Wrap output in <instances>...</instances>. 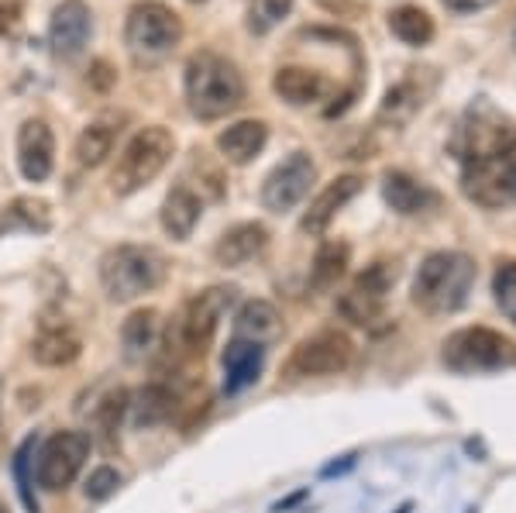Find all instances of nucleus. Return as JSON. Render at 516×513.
I'll use <instances>...</instances> for the list:
<instances>
[{
    "instance_id": "f03ea898",
    "label": "nucleus",
    "mask_w": 516,
    "mask_h": 513,
    "mask_svg": "<svg viewBox=\"0 0 516 513\" xmlns=\"http://www.w3.org/2000/svg\"><path fill=\"white\" fill-rule=\"evenodd\" d=\"M245 100V80L217 52H197L186 62V104L200 121H217L224 114L238 111Z\"/></svg>"
},
{
    "instance_id": "dca6fc26",
    "label": "nucleus",
    "mask_w": 516,
    "mask_h": 513,
    "mask_svg": "<svg viewBox=\"0 0 516 513\" xmlns=\"http://www.w3.org/2000/svg\"><path fill=\"white\" fill-rule=\"evenodd\" d=\"M362 193V176H338L334 183H327L324 190L317 193L314 200H310L307 214H303L300 228L307 231V235H324L327 224L338 217L344 207L351 204V200Z\"/></svg>"
},
{
    "instance_id": "423d86ee",
    "label": "nucleus",
    "mask_w": 516,
    "mask_h": 513,
    "mask_svg": "<svg viewBox=\"0 0 516 513\" xmlns=\"http://www.w3.org/2000/svg\"><path fill=\"white\" fill-rule=\"evenodd\" d=\"M441 359L455 372H499L516 365V341L492 328H461L444 341Z\"/></svg>"
},
{
    "instance_id": "f704fd0d",
    "label": "nucleus",
    "mask_w": 516,
    "mask_h": 513,
    "mask_svg": "<svg viewBox=\"0 0 516 513\" xmlns=\"http://www.w3.org/2000/svg\"><path fill=\"white\" fill-rule=\"evenodd\" d=\"M117 489H121V472L111 469V465H97V469H93L90 476H86L83 493H86V500L104 503V500H111Z\"/></svg>"
},
{
    "instance_id": "39448f33",
    "label": "nucleus",
    "mask_w": 516,
    "mask_h": 513,
    "mask_svg": "<svg viewBox=\"0 0 516 513\" xmlns=\"http://www.w3.org/2000/svg\"><path fill=\"white\" fill-rule=\"evenodd\" d=\"M461 190L486 211L510 207L516 200V152H486L461 159Z\"/></svg>"
},
{
    "instance_id": "b1692460",
    "label": "nucleus",
    "mask_w": 516,
    "mask_h": 513,
    "mask_svg": "<svg viewBox=\"0 0 516 513\" xmlns=\"http://www.w3.org/2000/svg\"><path fill=\"white\" fill-rule=\"evenodd\" d=\"M382 197H386V204L403 217L424 214L427 207L437 204L434 193H430L424 183L413 180V176H406V173H386V180H382Z\"/></svg>"
},
{
    "instance_id": "6e6552de",
    "label": "nucleus",
    "mask_w": 516,
    "mask_h": 513,
    "mask_svg": "<svg viewBox=\"0 0 516 513\" xmlns=\"http://www.w3.org/2000/svg\"><path fill=\"white\" fill-rule=\"evenodd\" d=\"M90 434L83 431H56L35 458V483L45 493H62L76 483V476L83 472L86 458H90Z\"/></svg>"
},
{
    "instance_id": "473e14b6",
    "label": "nucleus",
    "mask_w": 516,
    "mask_h": 513,
    "mask_svg": "<svg viewBox=\"0 0 516 513\" xmlns=\"http://www.w3.org/2000/svg\"><path fill=\"white\" fill-rule=\"evenodd\" d=\"M289 7H293V0H252L248 4V28L255 35H265V31H272L286 18Z\"/></svg>"
},
{
    "instance_id": "37998d69",
    "label": "nucleus",
    "mask_w": 516,
    "mask_h": 513,
    "mask_svg": "<svg viewBox=\"0 0 516 513\" xmlns=\"http://www.w3.org/2000/svg\"><path fill=\"white\" fill-rule=\"evenodd\" d=\"M513 42H516V38H513Z\"/></svg>"
},
{
    "instance_id": "a878e982",
    "label": "nucleus",
    "mask_w": 516,
    "mask_h": 513,
    "mask_svg": "<svg viewBox=\"0 0 516 513\" xmlns=\"http://www.w3.org/2000/svg\"><path fill=\"white\" fill-rule=\"evenodd\" d=\"M52 228V214L45 200H31L18 197L11 207L0 211V235H11V231H49Z\"/></svg>"
},
{
    "instance_id": "1a4fd4ad",
    "label": "nucleus",
    "mask_w": 516,
    "mask_h": 513,
    "mask_svg": "<svg viewBox=\"0 0 516 513\" xmlns=\"http://www.w3.org/2000/svg\"><path fill=\"white\" fill-rule=\"evenodd\" d=\"M234 286H210V290L197 293L186 303L183 317H179V348L193 359H203L207 348L214 345L217 328H221L224 314L234 303Z\"/></svg>"
},
{
    "instance_id": "20e7f679",
    "label": "nucleus",
    "mask_w": 516,
    "mask_h": 513,
    "mask_svg": "<svg viewBox=\"0 0 516 513\" xmlns=\"http://www.w3.org/2000/svg\"><path fill=\"white\" fill-rule=\"evenodd\" d=\"M172 152H176V138L166 128H142L128 145H124L121 159L114 169V193L128 197V193L142 190L169 166Z\"/></svg>"
},
{
    "instance_id": "5701e85b",
    "label": "nucleus",
    "mask_w": 516,
    "mask_h": 513,
    "mask_svg": "<svg viewBox=\"0 0 516 513\" xmlns=\"http://www.w3.org/2000/svg\"><path fill=\"white\" fill-rule=\"evenodd\" d=\"M121 345L128 362H145L159 345V310L145 307L135 310L128 321L121 324Z\"/></svg>"
},
{
    "instance_id": "6ab92c4d",
    "label": "nucleus",
    "mask_w": 516,
    "mask_h": 513,
    "mask_svg": "<svg viewBox=\"0 0 516 513\" xmlns=\"http://www.w3.org/2000/svg\"><path fill=\"white\" fill-rule=\"evenodd\" d=\"M224 393H241L252 383H258L265 365V348L262 341H248V338H234L224 348Z\"/></svg>"
},
{
    "instance_id": "f8f14e48",
    "label": "nucleus",
    "mask_w": 516,
    "mask_h": 513,
    "mask_svg": "<svg viewBox=\"0 0 516 513\" xmlns=\"http://www.w3.org/2000/svg\"><path fill=\"white\" fill-rule=\"evenodd\" d=\"M396 283V269L389 262H372L365 272H358L355 283H351L348 293H341L338 300V314L344 321L358 324V328H369L382 317V307H386V297Z\"/></svg>"
},
{
    "instance_id": "aec40b11",
    "label": "nucleus",
    "mask_w": 516,
    "mask_h": 513,
    "mask_svg": "<svg viewBox=\"0 0 516 513\" xmlns=\"http://www.w3.org/2000/svg\"><path fill=\"white\" fill-rule=\"evenodd\" d=\"M279 97L293 107H310L317 100H324L331 93V83L324 80L320 73H310V69H300V66H283L272 80Z\"/></svg>"
},
{
    "instance_id": "7c9ffc66",
    "label": "nucleus",
    "mask_w": 516,
    "mask_h": 513,
    "mask_svg": "<svg viewBox=\"0 0 516 513\" xmlns=\"http://www.w3.org/2000/svg\"><path fill=\"white\" fill-rule=\"evenodd\" d=\"M35 438H28L25 445L14 452V462H11V469H14V479H18V493H21V503H25V510L28 513H38V500H35V493H31V486H35V472H31V465H35Z\"/></svg>"
},
{
    "instance_id": "412c9836",
    "label": "nucleus",
    "mask_w": 516,
    "mask_h": 513,
    "mask_svg": "<svg viewBox=\"0 0 516 513\" xmlns=\"http://www.w3.org/2000/svg\"><path fill=\"white\" fill-rule=\"evenodd\" d=\"M265 142H269V128H265L262 121H238L217 135V149H221L224 159L234 162V166L252 162L255 155L265 149Z\"/></svg>"
},
{
    "instance_id": "2f4dec72",
    "label": "nucleus",
    "mask_w": 516,
    "mask_h": 513,
    "mask_svg": "<svg viewBox=\"0 0 516 513\" xmlns=\"http://www.w3.org/2000/svg\"><path fill=\"white\" fill-rule=\"evenodd\" d=\"M492 297H496V307L503 310L506 321L516 324V262H499L496 276H492Z\"/></svg>"
},
{
    "instance_id": "9d476101",
    "label": "nucleus",
    "mask_w": 516,
    "mask_h": 513,
    "mask_svg": "<svg viewBox=\"0 0 516 513\" xmlns=\"http://www.w3.org/2000/svg\"><path fill=\"white\" fill-rule=\"evenodd\" d=\"M131 52L138 56H166L172 45L183 38V21L172 7L159 0H142L128 11V25H124Z\"/></svg>"
},
{
    "instance_id": "393cba45",
    "label": "nucleus",
    "mask_w": 516,
    "mask_h": 513,
    "mask_svg": "<svg viewBox=\"0 0 516 513\" xmlns=\"http://www.w3.org/2000/svg\"><path fill=\"white\" fill-rule=\"evenodd\" d=\"M279 328V310L269 300H248L241 303V310L234 314V338L262 341Z\"/></svg>"
},
{
    "instance_id": "c9c22d12",
    "label": "nucleus",
    "mask_w": 516,
    "mask_h": 513,
    "mask_svg": "<svg viewBox=\"0 0 516 513\" xmlns=\"http://www.w3.org/2000/svg\"><path fill=\"white\" fill-rule=\"evenodd\" d=\"M90 83L97 90H107L114 83V73H111V66L107 62H93V73H90Z\"/></svg>"
},
{
    "instance_id": "2eb2a0df",
    "label": "nucleus",
    "mask_w": 516,
    "mask_h": 513,
    "mask_svg": "<svg viewBox=\"0 0 516 513\" xmlns=\"http://www.w3.org/2000/svg\"><path fill=\"white\" fill-rule=\"evenodd\" d=\"M90 7L83 0H62L52 11V25H49V42L56 56H80L83 45L90 42Z\"/></svg>"
},
{
    "instance_id": "ddd939ff",
    "label": "nucleus",
    "mask_w": 516,
    "mask_h": 513,
    "mask_svg": "<svg viewBox=\"0 0 516 513\" xmlns=\"http://www.w3.org/2000/svg\"><path fill=\"white\" fill-rule=\"evenodd\" d=\"M317 180V166L307 152H293L286 162H279L262 183V204L272 214H286L310 193V183Z\"/></svg>"
},
{
    "instance_id": "e433bc0d",
    "label": "nucleus",
    "mask_w": 516,
    "mask_h": 513,
    "mask_svg": "<svg viewBox=\"0 0 516 513\" xmlns=\"http://www.w3.org/2000/svg\"><path fill=\"white\" fill-rule=\"evenodd\" d=\"M492 0H444V7H451V11L458 14H472V11H482V7H489Z\"/></svg>"
},
{
    "instance_id": "f257e3e1",
    "label": "nucleus",
    "mask_w": 516,
    "mask_h": 513,
    "mask_svg": "<svg viewBox=\"0 0 516 513\" xmlns=\"http://www.w3.org/2000/svg\"><path fill=\"white\" fill-rule=\"evenodd\" d=\"M475 262L465 252H434L413 276V303L430 317L458 314L475 286Z\"/></svg>"
},
{
    "instance_id": "58836bf2",
    "label": "nucleus",
    "mask_w": 516,
    "mask_h": 513,
    "mask_svg": "<svg viewBox=\"0 0 516 513\" xmlns=\"http://www.w3.org/2000/svg\"><path fill=\"white\" fill-rule=\"evenodd\" d=\"M0 403H4V383H0ZM0 414H4V410H0Z\"/></svg>"
},
{
    "instance_id": "4c0bfd02",
    "label": "nucleus",
    "mask_w": 516,
    "mask_h": 513,
    "mask_svg": "<svg viewBox=\"0 0 516 513\" xmlns=\"http://www.w3.org/2000/svg\"><path fill=\"white\" fill-rule=\"evenodd\" d=\"M7 28H11V11H7V7L0 4V35H4Z\"/></svg>"
},
{
    "instance_id": "4be33fe9",
    "label": "nucleus",
    "mask_w": 516,
    "mask_h": 513,
    "mask_svg": "<svg viewBox=\"0 0 516 513\" xmlns=\"http://www.w3.org/2000/svg\"><path fill=\"white\" fill-rule=\"evenodd\" d=\"M200 214H203V204L197 193H193L190 186H176V190H169L166 204H162V228H166L169 238L186 242V238L193 235V228L200 224Z\"/></svg>"
},
{
    "instance_id": "c756f323",
    "label": "nucleus",
    "mask_w": 516,
    "mask_h": 513,
    "mask_svg": "<svg viewBox=\"0 0 516 513\" xmlns=\"http://www.w3.org/2000/svg\"><path fill=\"white\" fill-rule=\"evenodd\" d=\"M111 149H114V131L107 128V124H90V128H83L80 138H76V162L93 169L111 155Z\"/></svg>"
},
{
    "instance_id": "7ed1b4c3",
    "label": "nucleus",
    "mask_w": 516,
    "mask_h": 513,
    "mask_svg": "<svg viewBox=\"0 0 516 513\" xmlns=\"http://www.w3.org/2000/svg\"><path fill=\"white\" fill-rule=\"evenodd\" d=\"M166 279V259L148 245H117L100 259V283L114 303L138 300L159 290Z\"/></svg>"
},
{
    "instance_id": "f3484780",
    "label": "nucleus",
    "mask_w": 516,
    "mask_h": 513,
    "mask_svg": "<svg viewBox=\"0 0 516 513\" xmlns=\"http://www.w3.org/2000/svg\"><path fill=\"white\" fill-rule=\"evenodd\" d=\"M83 352V338L66 321H45L38 334L31 338V359L45 369H62L73 365Z\"/></svg>"
},
{
    "instance_id": "79ce46f5",
    "label": "nucleus",
    "mask_w": 516,
    "mask_h": 513,
    "mask_svg": "<svg viewBox=\"0 0 516 513\" xmlns=\"http://www.w3.org/2000/svg\"><path fill=\"white\" fill-rule=\"evenodd\" d=\"M190 4H203V0H190Z\"/></svg>"
},
{
    "instance_id": "a19ab883",
    "label": "nucleus",
    "mask_w": 516,
    "mask_h": 513,
    "mask_svg": "<svg viewBox=\"0 0 516 513\" xmlns=\"http://www.w3.org/2000/svg\"><path fill=\"white\" fill-rule=\"evenodd\" d=\"M0 513H11V510H7V507H0Z\"/></svg>"
},
{
    "instance_id": "c85d7f7f",
    "label": "nucleus",
    "mask_w": 516,
    "mask_h": 513,
    "mask_svg": "<svg viewBox=\"0 0 516 513\" xmlns=\"http://www.w3.org/2000/svg\"><path fill=\"white\" fill-rule=\"evenodd\" d=\"M389 31H393L400 42L406 45H427L430 38H434V21H430L427 11H420V7H396L393 14H389Z\"/></svg>"
},
{
    "instance_id": "0eeeda50",
    "label": "nucleus",
    "mask_w": 516,
    "mask_h": 513,
    "mask_svg": "<svg viewBox=\"0 0 516 513\" xmlns=\"http://www.w3.org/2000/svg\"><path fill=\"white\" fill-rule=\"evenodd\" d=\"M355 359V345L344 331H317L293 348L283 365V383H303V379L341 376Z\"/></svg>"
},
{
    "instance_id": "4468645a",
    "label": "nucleus",
    "mask_w": 516,
    "mask_h": 513,
    "mask_svg": "<svg viewBox=\"0 0 516 513\" xmlns=\"http://www.w3.org/2000/svg\"><path fill=\"white\" fill-rule=\"evenodd\" d=\"M56 162V138L45 121H25L18 131V169L28 183H45Z\"/></svg>"
},
{
    "instance_id": "9b49d317",
    "label": "nucleus",
    "mask_w": 516,
    "mask_h": 513,
    "mask_svg": "<svg viewBox=\"0 0 516 513\" xmlns=\"http://www.w3.org/2000/svg\"><path fill=\"white\" fill-rule=\"evenodd\" d=\"M455 152L461 159L486 152H516V124L489 104H475L465 114L455 138Z\"/></svg>"
},
{
    "instance_id": "72a5a7b5",
    "label": "nucleus",
    "mask_w": 516,
    "mask_h": 513,
    "mask_svg": "<svg viewBox=\"0 0 516 513\" xmlns=\"http://www.w3.org/2000/svg\"><path fill=\"white\" fill-rule=\"evenodd\" d=\"M124 410H128V390H114V393H107L104 400H100L93 421H97V431L104 434V438H114V431L121 427Z\"/></svg>"
},
{
    "instance_id": "a211bd4d",
    "label": "nucleus",
    "mask_w": 516,
    "mask_h": 513,
    "mask_svg": "<svg viewBox=\"0 0 516 513\" xmlns=\"http://www.w3.org/2000/svg\"><path fill=\"white\" fill-rule=\"evenodd\" d=\"M265 245H269L265 224H258V221L234 224V228H228L221 238H217L214 262L221 269H238V266H245V262H252L255 255H262Z\"/></svg>"
},
{
    "instance_id": "cd10ccee",
    "label": "nucleus",
    "mask_w": 516,
    "mask_h": 513,
    "mask_svg": "<svg viewBox=\"0 0 516 513\" xmlns=\"http://www.w3.org/2000/svg\"><path fill=\"white\" fill-rule=\"evenodd\" d=\"M344 269H348V245H341V242L320 245L314 255V266H310V290L324 293V290H331V286H338Z\"/></svg>"
},
{
    "instance_id": "ea45409f",
    "label": "nucleus",
    "mask_w": 516,
    "mask_h": 513,
    "mask_svg": "<svg viewBox=\"0 0 516 513\" xmlns=\"http://www.w3.org/2000/svg\"><path fill=\"white\" fill-rule=\"evenodd\" d=\"M400 513H410V503H406V507H403V510H400Z\"/></svg>"
},
{
    "instance_id": "bb28decb",
    "label": "nucleus",
    "mask_w": 516,
    "mask_h": 513,
    "mask_svg": "<svg viewBox=\"0 0 516 513\" xmlns=\"http://www.w3.org/2000/svg\"><path fill=\"white\" fill-rule=\"evenodd\" d=\"M176 414V393L162 383H148L138 390L135 400V424L138 427H159Z\"/></svg>"
}]
</instances>
